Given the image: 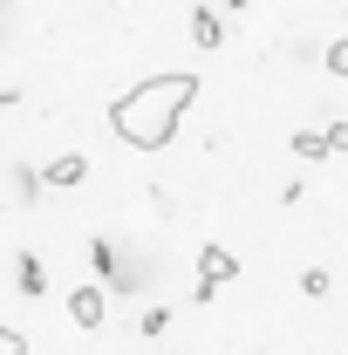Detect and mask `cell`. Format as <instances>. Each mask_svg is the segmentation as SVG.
<instances>
[{"label": "cell", "mask_w": 348, "mask_h": 355, "mask_svg": "<svg viewBox=\"0 0 348 355\" xmlns=\"http://www.w3.org/2000/svg\"><path fill=\"white\" fill-rule=\"evenodd\" d=\"M191 96H198V76L191 69H164V76H143L137 89H123L116 103H110V130L123 137L130 150H164L184 123V110H191Z\"/></svg>", "instance_id": "1"}, {"label": "cell", "mask_w": 348, "mask_h": 355, "mask_svg": "<svg viewBox=\"0 0 348 355\" xmlns=\"http://www.w3.org/2000/svg\"><path fill=\"white\" fill-rule=\"evenodd\" d=\"M103 314H110V287H76L69 294V321L76 328H103Z\"/></svg>", "instance_id": "2"}, {"label": "cell", "mask_w": 348, "mask_h": 355, "mask_svg": "<svg viewBox=\"0 0 348 355\" xmlns=\"http://www.w3.org/2000/svg\"><path fill=\"white\" fill-rule=\"evenodd\" d=\"M82 178H89V157H82V150H62V157L42 171V184H55V191H76Z\"/></svg>", "instance_id": "3"}, {"label": "cell", "mask_w": 348, "mask_h": 355, "mask_svg": "<svg viewBox=\"0 0 348 355\" xmlns=\"http://www.w3.org/2000/svg\"><path fill=\"white\" fill-rule=\"evenodd\" d=\"M198 280H218V287H232V280H239V260H232L225 246H198Z\"/></svg>", "instance_id": "4"}, {"label": "cell", "mask_w": 348, "mask_h": 355, "mask_svg": "<svg viewBox=\"0 0 348 355\" xmlns=\"http://www.w3.org/2000/svg\"><path fill=\"white\" fill-rule=\"evenodd\" d=\"M218 42H225V21H218L212 7H191V48H205V55H212Z\"/></svg>", "instance_id": "5"}, {"label": "cell", "mask_w": 348, "mask_h": 355, "mask_svg": "<svg viewBox=\"0 0 348 355\" xmlns=\"http://www.w3.org/2000/svg\"><path fill=\"white\" fill-rule=\"evenodd\" d=\"M14 280H21V294H48V266L35 260V253H21V266H14Z\"/></svg>", "instance_id": "6"}, {"label": "cell", "mask_w": 348, "mask_h": 355, "mask_svg": "<svg viewBox=\"0 0 348 355\" xmlns=\"http://www.w3.org/2000/svg\"><path fill=\"white\" fill-rule=\"evenodd\" d=\"M294 157H328V130H294Z\"/></svg>", "instance_id": "7"}, {"label": "cell", "mask_w": 348, "mask_h": 355, "mask_svg": "<svg viewBox=\"0 0 348 355\" xmlns=\"http://www.w3.org/2000/svg\"><path fill=\"white\" fill-rule=\"evenodd\" d=\"M328 287H335L328 266H307V273H301V294H307V301H328Z\"/></svg>", "instance_id": "8"}, {"label": "cell", "mask_w": 348, "mask_h": 355, "mask_svg": "<svg viewBox=\"0 0 348 355\" xmlns=\"http://www.w3.org/2000/svg\"><path fill=\"white\" fill-rule=\"evenodd\" d=\"M328 76H342V83H348V35L328 42Z\"/></svg>", "instance_id": "9"}, {"label": "cell", "mask_w": 348, "mask_h": 355, "mask_svg": "<svg viewBox=\"0 0 348 355\" xmlns=\"http://www.w3.org/2000/svg\"><path fill=\"white\" fill-rule=\"evenodd\" d=\"M137 328H143V335H164V328H171V308H143Z\"/></svg>", "instance_id": "10"}, {"label": "cell", "mask_w": 348, "mask_h": 355, "mask_svg": "<svg viewBox=\"0 0 348 355\" xmlns=\"http://www.w3.org/2000/svg\"><path fill=\"white\" fill-rule=\"evenodd\" d=\"M0 355H28V335H21V328H7V321H0Z\"/></svg>", "instance_id": "11"}, {"label": "cell", "mask_w": 348, "mask_h": 355, "mask_svg": "<svg viewBox=\"0 0 348 355\" xmlns=\"http://www.w3.org/2000/svg\"><path fill=\"white\" fill-rule=\"evenodd\" d=\"M328 150H348V123H328Z\"/></svg>", "instance_id": "12"}, {"label": "cell", "mask_w": 348, "mask_h": 355, "mask_svg": "<svg viewBox=\"0 0 348 355\" xmlns=\"http://www.w3.org/2000/svg\"><path fill=\"white\" fill-rule=\"evenodd\" d=\"M0 7H21V0H0Z\"/></svg>", "instance_id": "13"}]
</instances>
